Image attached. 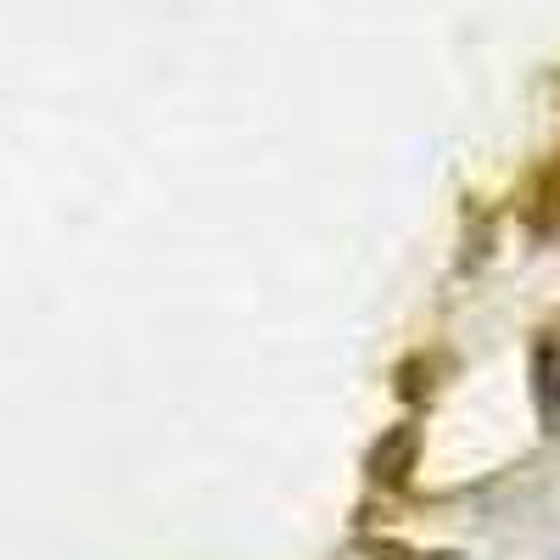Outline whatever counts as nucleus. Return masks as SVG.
<instances>
[{
  "label": "nucleus",
  "instance_id": "obj_1",
  "mask_svg": "<svg viewBox=\"0 0 560 560\" xmlns=\"http://www.w3.org/2000/svg\"><path fill=\"white\" fill-rule=\"evenodd\" d=\"M555 409H560V382H555Z\"/></svg>",
  "mask_w": 560,
  "mask_h": 560
}]
</instances>
